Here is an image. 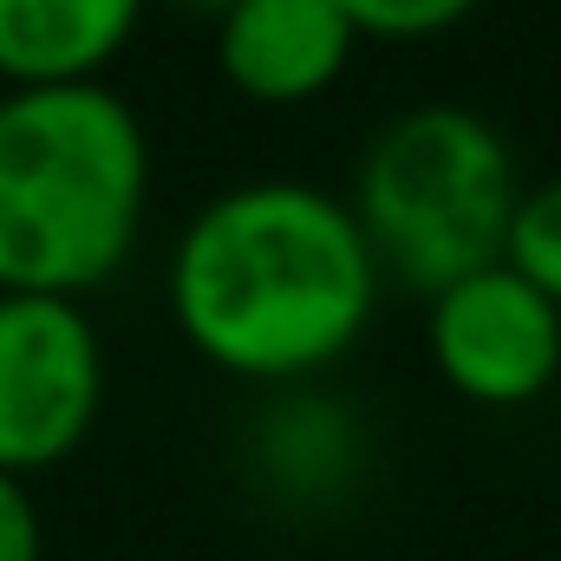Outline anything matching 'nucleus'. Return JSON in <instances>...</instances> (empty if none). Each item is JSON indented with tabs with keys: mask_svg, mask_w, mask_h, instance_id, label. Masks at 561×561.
Instances as JSON below:
<instances>
[{
	"mask_svg": "<svg viewBox=\"0 0 561 561\" xmlns=\"http://www.w3.org/2000/svg\"><path fill=\"white\" fill-rule=\"evenodd\" d=\"M379 287L386 275L353 203L300 176L216 190L170 249L176 333L255 386H300L346 359Z\"/></svg>",
	"mask_w": 561,
	"mask_h": 561,
	"instance_id": "nucleus-1",
	"label": "nucleus"
},
{
	"mask_svg": "<svg viewBox=\"0 0 561 561\" xmlns=\"http://www.w3.org/2000/svg\"><path fill=\"white\" fill-rule=\"evenodd\" d=\"M150 203V138L105 79L0 92V294H66L125 268Z\"/></svg>",
	"mask_w": 561,
	"mask_h": 561,
	"instance_id": "nucleus-2",
	"label": "nucleus"
},
{
	"mask_svg": "<svg viewBox=\"0 0 561 561\" xmlns=\"http://www.w3.org/2000/svg\"><path fill=\"white\" fill-rule=\"evenodd\" d=\"M523 203L516 150L470 105H412L386 118L353 176V216L379 275L424 300L450 280L503 262Z\"/></svg>",
	"mask_w": 561,
	"mask_h": 561,
	"instance_id": "nucleus-3",
	"label": "nucleus"
},
{
	"mask_svg": "<svg viewBox=\"0 0 561 561\" xmlns=\"http://www.w3.org/2000/svg\"><path fill=\"white\" fill-rule=\"evenodd\" d=\"M105 405V346L66 294H0V470L72 457Z\"/></svg>",
	"mask_w": 561,
	"mask_h": 561,
	"instance_id": "nucleus-4",
	"label": "nucleus"
},
{
	"mask_svg": "<svg viewBox=\"0 0 561 561\" xmlns=\"http://www.w3.org/2000/svg\"><path fill=\"white\" fill-rule=\"evenodd\" d=\"M424 346L437 379L470 405H529L561 379V307L510 262L431 294Z\"/></svg>",
	"mask_w": 561,
	"mask_h": 561,
	"instance_id": "nucleus-5",
	"label": "nucleus"
},
{
	"mask_svg": "<svg viewBox=\"0 0 561 561\" xmlns=\"http://www.w3.org/2000/svg\"><path fill=\"white\" fill-rule=\"evenodd\" d=\"M366 457H373L366 419L346 399L320 392L313 379L275 386L242 431L249 483L280 516H327L353 503V490L366 483Z\"/></svg>",
	"mask_w": 561,
	"mask_h": 561,
	"instance_id": "nucleus-6",
	"label": "nucleus"
},
{
	"mask_svg": "<svg viewBox=\"0 0 561 561\" xmlns=\"http://www.w3.org/2000/svg\"><path fill=\"white\" fill-rule=\"evenodd\" d=\"M359 46L340 0H229L216 13V66L255 105L320 99Z\"/></svg>",
	"mask_w": 561,
	"mask_h": 561,
	"instance_id": "nucleus-7",
	"label": "nucleus"
},
{
	"mask_svg": "<svg viewBox=\"0 0 561 561\" xmlns=\"http://www.w3.org/2000/svg\"><path fill=\"white\" fill-rule=\"evenodd\" d=\"M144 0H0V79L72 85L99 79L138 33Z\"/></svg>",
	"mask_w": 561,
	"mask_h": 561,
	"instance_id": "nucleus-8",
	"label": "nucleus"
},
{
	"mask_svg": "<svg viewBox=\"0 0 561 561\" xmlns=\"http://www.w3.org/2000/svg\"><path fill=\"white\" fill-rule=\"evenodd\" d=\"M503 262H510V268H523V275H529L561 307V176H542V183H529V190H523Z\"/></svg>",
	"mask_w": 561,
	"mask_h": 561,
	"instance_id": "nucleus-9",
	"label": "nucleus"
},
{
	"mask_svg": "<svg viewBox=\"0 0 561 561\" xmlns=\"http://www.w3.org/2000/svg\"><path fill=\"white\" fill-rule=\"evenodd\" d=\"M346 20L359 26V39H431L450 33L457 20H470L483 0H340Z\"/></svg>",
	"mask_w": 561,
	"mask_h": 561,
	"instance_id": "nucleus-10",
	"label": "nucleus"
},
{
	"mask_svg": "<svg viewBox=\"0 0 561 561\" xmlns=\"http://www.w3.org/2000/svg\"><path fill=\"white\" fill-rule=\"evenodd\" d=\"M0 561H46V523L26 477L0 470Z\"/></svg>",
	"mask_w": 561,
	"mask_h": 561,
	"instance_id": "nucleus-11",
	"label": "nucleus"
},
{
	"mask_svg": "<svg viewBox=\"0 0 561 561\" xmlns=\"http://www.w3.org/2000/svg\"><path fill=\"white\" fill-rule=\"evenodd\" d=\"M176 7H196V13H222L229 0H176Z\"/></svg>",
	"mask_w": 561,
	"mask_h": 561,
	"instance_id": "nucleus-12",
	"label": "nucleus"
}]
</instances>
